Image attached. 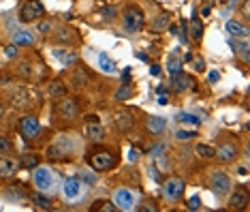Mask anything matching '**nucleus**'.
Masks as SVG:
<instances>
[{
	"label": "nucleus",
	"instance_id": "nucleus-47",
	"mask_svg": "<svg viewBox=\"0 0 250 212\" xmlns=\"http://www.w3.org/2000/svg\"><path fill=\"white\" fill-rule=\"evenodd\" d=\"M167 96H165V94H158V105H167Z\"/></svg>",
	"mask_w": 250,
	"mask_h": 212
},
{
	"label": "nucleus",
	"instance_id": "nucleus-1",
	"mask_svg": "<svg viewBox=\"0 0 250 212\" xmlns=\"http://www.w3.org/2000/svg\"><path fill=\"white\" fill-rule=\"evenodd\" d=\"M32 182H35L37 191H41V193H52L56 188V178H54L52 169L39 167V165L35 167V174H32Z\"/></svg>",
	"mask_w": 250,
	"mask_h": 212
},
{
	"label": "nucleus",
	"instance_id": "nucleus-24",
	"mask_svg": "<svg viewBox=\"0 0 250 212\" xmlns=\"http://www.w3.org/2000/svg\"><path fill=\"white\" fill-rule=\"evenodd\" d=\"M175 118H178V122H182V124H195V127L201 124V118L195 116V114H188V112H178Z\"/></svg>",
	"mask_w": 250,
	"mask_h": 212
},
{
	"label": "nucleus",
	"instance_id": "nucleus-6",
	"mask_svg": "<svg viewBox=\"0 0 250 212\" xmlns=\"http://www.w3.org/2000/svg\"><path fill=\"white\" fill-rule=\"evenodd\" d=\"M56 114H58V118L62 120H75L77 114H79V105L75 99H69V96H62L58 101V105H56Z\"/></svg>",
	"mask_w": 250,
	"mask_h": 212
},
{
	"label": "nucleus",
	"instance_id": "nucleus-42",
	"mask_svg": "<svg viewBox=\"0 0 250 212\" xmlns=\"http://www.w3.org/2000/svg\"><path fill=\"white\" fill-rule=\"evenodd\" d=\"M192 67H195V71H206V62H203V58H195L192 60Z\"/></svg>",
	"mask_w": 250,
	"mask_h": 212
},
{
	"label": "nucleus",
	"instance_id": "nucleus-21",
	"mask_svg": "<svg viewBox=\"0 0 250 212\" xmlns=\"http://www.w3.org/2000/svg\"><path fill=\"white\" fill-rule=\"evenodd\" d=\"M165 127H167V122H165V118H161V116H152L147 120V129H150L154 135H161L165 131Z\"/></svg>",
	"mask_w": 250,
	"mask_h": 212
},
{
	"label": "nucleus",
	"instance_id": "nucleus-15",
	"mask_svg": "<svg viewBox=\"0 0 250 212\" xmlns=\"http://www.w3.org/2000/svg\"><path fill=\"white\" fill-rule=\"evenodd\" d=\"M13 43L15 45H21V47H30V45H35V32L30 30H15L13 32Z\"/></svg>",
	"mask_w": 250,
	"mask_h": 212
},
{
	"label": "nucleus",
	"instance_id": "nucleus-31",
	"mask_svg": "<svg viewBox=\"0 0 250 212\" xmlns=\"http://www.w3.org/2000/svg\"><path fill=\"white\" fill-rule=\"evenodd\" d=\"M195 131H186V129H180V131H175V140L178 141H190V140H195Z\"/></svg>",
	"mask_w": 250,
	"mask_h": 212
},
{
	"label": "nucleus",
	"instance_id": "nucleus-34",
	"mask_svg": "<svg viewBox=\"0 0 250 212\" xmlns=\"http://www.w3.org/2000/svg\"><path fill=\"white\" fill-rule=\"evenodd\" d=\"M99 15L103 17L105 22H109V20H113V17H116V7H105V9H101Z\"/></svg>",
	"mask_w": 250,
	"mask_h": 212
},
{
	"label": "nucleus",
	"instance_id": "nucleus-16",
	"mask_svg": "<svg viewBox=\"0 0 250 212\" xmlns=\"http://www.w3.org/2000/svg\"><path fill=\"white\" fill-rule=\"evenodd\" d=\"M20 165L13 161V159H7V154H2L0 157V176L2 178H11V176H15V171H18Z\"/></svg>",
	"mask_w": 250,
	"mask_h": 212
},
{
	"label": "nucleus",
	"instance_id": "nucleus-5",
	"mask_svg": "<svg viewBox=\"0 0 250 212\" xmlns=\"http://www.w3.org/2000/svg\"><path fill=\"white\" fill-rule=\"evenodd\" d=\"M83 193H86V185L79 178H66L64 185H62V197L66 202H77V199L83 197Z\"/></svg>",
	"mask_w": 250,
	"mask_h": 212
},
{
	"label": "nucleus",
	"instance_id": "nucleus-10",
	"mask_svg": "<svg viewBox=\"0 0 250 212\" xmlns=\"http://www.w3.org/2000/svg\"><path fill=\"white\" fill-rule=\"evenodd\" d=\"M113 163H116V159H113V154H109V152H96L90 157V165H92L96 171L111 169Z\"/></svg>",
	"mask_w": 250,
	"mask_h": 212
},
{
	"label": "nucleus",
	"instance_id": "nucleus-28",
	"mask_svg": "<svg viewBox=\"0 0 250 212\" xmlns=\"http://www.w3.org/2000/svg\"><path fill=\"white\" fill-rule=\"evenodd\" d=\"M66 94V86L60 82H54L49 86V96H64Z\"/></svg>",
	"mask_w": 250,
	"mask_h": 212
},
{
	"label": "nucleus",
	"instance_id": "nucleus-49",
	"mask_svg": "<svg viewBox=\"0 0 250 212\" xmlns=\"http://www.w3.org/2000/svg\"><path fill=\"white\" fill-rule=\"evenodd\" d=\"M4 116V107H2V103H0V118Z\"/></svg>",
	"mask_w": 250,
	"mask_h": 212
},
{
	"label": "nucleus",
	"instance_id": "nucleus-44",
	"mask_svg": "<svg viewBox=\"0 0 250 212\" xmlns=\"http://www.w3.org/2000/svg\"><path fill=\"white\" fill-rule=\"evenodd\" d=\"M137 159H139V150L130 148V152H128V161H137Z\"/></svg>",
	"mask_w": 250,
	"mask_h": 212
},
{
	"label": "nucleus",
	"instance_id": "nucleus-40",
	"mask_svg": "<svg viewBox=\"0 0 250 212\" xmlns=\"http://www.w3.org/2000/svg\"><path fill=\"white\" fill-rule=\"evenodd\" d=\"M199 206H201V199H199L197 195H192V197L188 199V210H197Z\"/></svg>",
	"mask_w": 250,
	"mask_h": 212
},
{
	"label": "nucleus",
	"instance_id": "nucleus-38",
	"mask_svg": "<svg viewBox=\"0 0 250 212\" xmlns=\"http://www.w3.org/2000/svg\"><path fill=\"white\" fill-rule=\"evenodd\" d=\"M56 39H58V41H66L69 43L71 41V30H64V28H62V30H58V34H56Z\"/></svg>",
	"mask_w": 250,
	"mask_h": 212
},
{
	"label": "nucleus",
	"instance_id": "nucleus-50",
	"mask_svg": "<svg viewBox=\"0 0 250 212\" xmlns=\"http://www.w3.org/2000/svg\"><path fill=\"white\" fill-rule=\"evenodd\" d=\"M235 2H237V0H231V4H235Z\"/></svg>",
	"mask_w": 250,
	"mask_h": 212
},
{
	"label": "nucleus",
	"instance_id": "nucleus-22",
	"mask_svg": "<svg viewBox=\"0 0 250 212\" xmlns=\"http://www.w3.org/2000/svg\"><path fill=\"white\" fill-rule=\"evenodd\" d=\"M186 32H190V39L192 41H201V34H203V26L197 17L190 20V28H186Z\"/></svg>",
	"mask_w": 250,
	"mask_h": 212
},
{
	"label": "nucleus",
	"instance_id": "nucleus-39",
	"mask_svg": "<svg viewBox=\"0 0 250 212\" xmlns=\"http://www.w3.org/2000/svg\"><path fill=\"white\" fill-rule=\"evenodd\" d=\"M163 150H165V146H163V144H156V146H152V148H150V157H161V154H163Z\"/></svg>",
	"mask_w": 250,
	"mask_h": 212
},
{
	"label": "nucleus",
	"instance_id": "nucleus-13",
	"mask_svg": "<svg viewBox=\"0 0 250 212\" xmlns=\"http://www.w3.org/2000/svg\"><path fill=\"white\" fill-rule=\"evenodd\" d=\"M171 88L175 90V93H184V90H190V88H192V79L180 71V73H175V75L171 77Z\"/></svg>",
	"mask_w": 250,
	"mask_h": 212
},
{
	"label": "nucleus",
	"instance_id": "nucleus-37",
	"mask_svg": "<svg viewBox=\"0 0 250 212\" xmlns=\"http://www.w3.org/2000/svg\"><path fill=\"white\" fill-rule=\"evenodd\" d=\"M167 24H169V15H167V13H163V15L154 22V30H161V28H165Z\"/></svg>",
	"mask_w": 250,
	"mask_h": 212
},
{
	"label": "nucleus",
	"instance_id": "nucleus-2",
	"mask_svg": "<svg viewBox=\"0 0 250 212\" xmlns=\"http://www.w3.org/2000/svg\"><path fill=\"white\" fill-rule=\"evenodd\" d=\"M113 206L118 210H124V212H130L137 208V195H135L130 188H118L113 193Z\"/></svg>",
	"mask_w": 250,
	"mask_h": 212
},
{
	"label": "nucleus",
	"instance_id": "nucleus-3",
	"mask_svg": "<svg viewBox=\"0 0 250 212\" xmlns=\"http://www.w3.org/2000/svg\"><path fill=\"white\" fill-rule=\"evenodd\" d=\"M41 15H45V9L39 0H28V2L21 4L20 9V22L21 24H30V22H37Z\"/></svg>",
	"mask_w": 250,
	"mask_h": 212
},
{
	"label": "nucleus",
	"instance_id": "nucleus-9",
	"mask_svg": "<svg viewBox=\"0 0 250 212\" xmlns=\"http://www.w3.org/2000/svg\"><path fill=\"white\" fill-rule=\"evenodd\" d=\"M20 133L26 137V140H35V137L41 133V127H39V120L35 116H24L20 122Z\"/></svg>",
	"mask_w": 250,
	"mask_h": 212
},
{
	"label": "nucleus",
	"instance_id": "nucleus-45",
	"mask_svg": "<svg viewBox=\"0 0 250 212\" xmlns=\"http://www.w3.org/2000/svg\"><path fill=\"white\" fill-rule=\"evenodd\" d=\"M150 73H152L154 77H158V75H161V67H158V65H152V67H150Z\"/></svg>",
	"mask_w": 250,
	"mask_h": 212
},
{
	"label": "nucleus",
	"instance_id": "nucleus-46",
	"mask_svg": "<svg viewBox=\"0 0 250 212\" xmlns=\"http://www.w3.org/2000/svg\"><path fill=\"white\" fill-rule=\"evenodd\" d=\"M218 79H220L218 71H212V73H209V82H212V84H216V82H218Z\"/></svg>",
	"mask_w": 250,
	"mask_h": 212
},
{
	"label": "nucleus",
	"instance_id": "nucleus-41",
	"mask_svg": "<svg viewBox=\"0 0 250 212\" xmlns=\"http://www.w3.org/2000/svg\"><path fill=\"white\" fill-rule=\"evenodd\" d=\"M7 51H4V54H7V58H15V56H18V45H9V47H4Z\"/></svg>",
	"mask_w": 250,
	"mask_h": 212
},
{
	"label": "nucleus",
	"instance_id": "nucleus-7",
	"mask_svg": "<svg viewBox=\"0 0 250 212\" xmlns=\"http://www.w3.org/2000/svg\"><path fill=\"white\" fill-rule=\"evenodd\" d=\"M184 193V180L182 178H169L163 185V197L169 199V202H178Z\"/></svg>",
	"mask_w": 250,
	"mask_h": 212
},
{
	"label": "nucleus",
	"instance_id": "nucleus-26",
	"mask_svg": "<svg viewBox=\"0 0 250 212\" xmlns=\"http://www.w3.org/2000/svg\"><path fill=\"white\" fill-rule=\"evenodd\" d=\"M90 82V77H88V73L83 71V69H77L75 73H73V84L75 86H86Z\"/></svg>",
	"mask_w": 250,
	"mask_h": 212
},
{
	"label": "nucleus",
	"instance_id": "nucleus-32",
	"mask_svg": "<svg viewBox=\"0 0 250 212\" xmlns=\"http://www.w3.org/2000/svg\"><path fill=\"white\" fill-rule=\"evenodd\" d=\"M128 96H133V88H130L128 84H122V88L116 93V101H124V99H128Z\"/></svg>",
	"mask_w": 250,
	"mask_h": 212
},
{
	"label": "nucleus",
	"instance_id": "nucleus-48",
	"mask_svg": "<svg viewBox=\"0 0 250 212\" xmlns=\"http://www.w3.org/2000/svg\"><path fill=\"white\" fill-rule=\"evenodd\" d=\"M156 93H158V94H165V93H167V88H165V86H158Z\"/></svg>",
	"mask_w": 250,
	"mask_h": 212
},
{
	"label": "nucleus",
	"instance_id": "nucleus-18",
	"mask_svg": "<svg viewBox=\"0 0 250 212\" xmlns=\"http://www.w3.org/2000/svg\"><path fill=\"white\" fill-rule=\"evenodd\" d=\"M96 65H99V69L103 73H107V75H113V73H116V62H113L107 54H103V51L96 56Z\"/></svg>",
	"mask_w": 250,
	"mask_h": 212
},
{
	"label": "nucleus",
	"instance_id": "nucleus-8",
	"mask_svg": "<svg viewBox=\"0 0 250 212\" xmlns=\"http://www.w3.org/2000/svg\"><path fill=\"white\" fill-rule=\"evenodd\" d=\"M209 187H212V191L216 193V195H227L231 188V178L225 174V171H216V174H212V180H209Z\"/></svg>",
	"mask_w": 250,
	"mask_h": 212
},
{
	"label": "nucleus",
	"instance_id": "nucleus-17",
	"mask_svg": "<svg viewBox=\"0 0 250 212\" xmlns=\"http://www.w3.org/2000/svg\"><path fill=\"white\" fill-rule=\"evenodd\" d=\"M227 32H229L231 37H235V39H246L248 37V28L244 24H240V22H235V20L227 22Z\"/></svg>",
	"mask_w": 250,
	"mask_h": 212
},
{
	"label": "nucleus",
	"instance_id": "nucleus-35",
	"mask_svg": "<svg viewBox=\"0 0 250 212\" xmlns=\"http://www.w3.org/2000/svg\"><path fill=\"white\" fill-rule=\"evenodd\" d=\"M9 152H13V144L7 137H0V154H9Z\"/></svg>",
	"mask_w": 250,
	"mask_h": 212
},
{
	"label": "nucleus",
	"instance_id": "nucleus-27",
	"mask_svg": "<svg viewBox=\"0 0 250 212\" xmlns=\"http://www.w3.org/2000/svg\"><path fill=\"white\" fill-rule=\"evenodd\" d=\"M39 165V159L35 154H24V159H21V167L24 169H35Z\"/></svg>",
	"mask_w": 250,
	"mask_h": 212
},
{
	"label": "nucleus",
	"instance_id": "nucleus-11",
	"mask_svg": "<svg viewBox=\"0 0 250 212\" xmlns=\"http://www.w3.org/2000/svg\"><path fill=\"white\" fill-rule=\"evenodd\" d=\"M11 103H13L15 107H20V110H26V107L32 105V94L28 93L26 88H15L13 93H11Z\"/></svg>",
	"mask_w": 250,
	"mask_h": 212
},
{
	"label": "nucleus",
	"instance_id": "nucleus-43",
	"mask_svg": "<svg viewBox=\"0 0 250 212\" xmlns=\"http://www.w3.org/2000/svg\"><path fill=\"white\" fill-rule=\"evenodd\" d=\"M49 30H52V22H41V24H39V32L47 34Z\"/></svg>",
	"mask_w": 250,
	"mask_h": 212
},
{
	"label": "nucleus",
	"instance_id": "nucleus-23",
	"mask_svg": "<svg viewBox=\"0 0 250 212\" xmlns=\"http://www.w3.org/2000/svg\"><path fill=\"white\" fill-rule=\"evenodd\" d=\"M54 56H56V58H58L64 67H71V65H75V62H77V56H75V54H69L66 49H64V51H62V49H54Z\"/></svg>",
	"mask_w": 250,
	"mask_h": 212
},
{
	"label": "nucleus",
	"instance_id": "nucleus-33",
	"mask_svg": "<svg viewBox=\"0 0 250 212\" xmlns=\"http://www.w3.org/2000/svg\"><path fill=\"white\" fill-rule=\"evenodd\" d=\"M94 210H103V212H113L116 210V206H113L111 202H105V199H101V202L94 204Z\"/></svg>",
	"mask_w": 250,
	"mask_h": 212
},
{
	"label": "nucleus",
	"instance_id": "nucleus-25",
	"mask_svg": "<svg viewBox=\"0 0 250 212\" xmlns=\"http://www.w3.org/2000/svg\"><path fill=\"white\" fill-rule=\"evenodd\" d=\"M30 199L37 204V208H41V210H49V208H52V202H49V197L45 195V193H41V191H39V193H32Z\"/></svg>",
	"mask_w": 250,
	"mask_h": 212
},
{
	"label": "nucleus",
	"instance_id": "nucleus-20",
	"mask_svg": "<svg viewBox=\"0 0 250 212\" xmlns=\"http://www.w3.org/2000/svg\"><path fill=\"white\" fill-rule=\"evenodd\" d=\"M86 135H88V140H92V141H103L105 131L99 122H88L86 124Z\"/></svg>",
	"mask_w": 250,
	"mask_h": 212
},
{
	"label": "nucleus",
	"instance_id": "nucleus-12",
	"mask_svg": "<svg viewBox=\"0 0 250 212\" xmlns=\"http://www.w3.org/2000/svg\"><path fill=\"white\" fill-rule=\"evenodd\" d=\"M214 157H218L220 161L229 163V161H233V159L237 157V148H235V144H220L214 150Z\"/></svg>",
	"mask_w": 250,
	"mask_h": 212
},
{
	"label": "nucleus",
	"instance_id": "nucleus-36",
	"mask_svg": "<svg viewBox=\"0 0 250 212\" xmlns=\"http://www.w3.org/2000/svg\"><path fill=\"white\" fill-rule=\"evenodd\" d=\"M18 71H20V75H24V77H30V73H32V67H30V62H20Z\"/></svg>",
	"mask_w": 250,
	"mask_h": 212
},
{
	"label": "nucleus",
	"instance_id": "nucleus-19",
	"mask_svg": "<svg viewBox=\"0 0 250 212\" xmlns=\"http://www.w3.org/2000/svg\"><path fill=\"white\" fill-rule=\"evenodd\" d=\"M113 122H116V127L120 131H128L135 124V118H133V114H128V112H120V114H116Z\"/></svg>",
	"mask_w": 250,
	"mask_h": 212
},
{
	"label": "nucleus",
	"instance_id": "nucleus-4",
	"mask_svg": "<svg viewBox=\"0 0 250 212\" xmlns=\"http://www.w3.org/2000/svg\"><path fill=\"white\" fill-rule=\"evenodd\" d=\"M144 22H146V17L139 7H126V11H124V30L137 32L144 28Z\"/></svg>",
	"mask_w": 250,
	"mask_h": 212
},
{
	"label": "nucleus",
	"instance_id": "nucleus-14",
	"mask_svg": "<svg viewBox=\"0 0 250 212\" xmlns=\"http://www.w3.org/2000/svg\"><path fill=\"white\" fill-rule=\"evenodd\" d=\"M246 204H248V193L244 191V188H237V191L229 197V208L231 210H244Z\"/></svg>",
	"mask_w": 250,
	"mask_h": 212
},
{
	"label": "nucleus",
	"instance_id": "nucleus-29",
	"mask_svg": "<svg viewBox=\"0 0 250 212\" xmlns=\"http://www.w3.org/2000/svg\"><path fill=\"white\" fill-rule=\"evenodd\" d=\"M167 71L171 73V75L180 73V71H182V60L175 58V56H171V58H169V62H167Z\"/></svg>",
	"mask_w": 250,
	"mask_h": 212
},
{
	"label": "nucleus",
	"instance_id": "nucleus-30",
	"mask_svg": "<svg viewBox=\"0 0 250 212\" xmlns=\"http://www.w3.org/2000/svg\"><path fill=\"white\" fill-rule=\"evenodd\" d=\"M195 152L199 154V157H203V159H212L214 157V148L208 146V144H199Z\"/></svg>",
	"mask_w": 250,
	"mask_h": 212
}]
</instances>
